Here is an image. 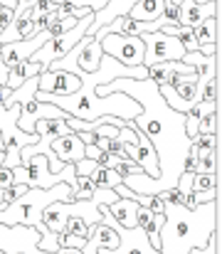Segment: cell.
Returning a JSON list of instances; mask_svg holds the SVG:
<instances>
[{"instance_id":"cell-1","label":"cell","mask_w":222,"mask_h":254,"mask_svg":"<svg viewBox=\"0 0 222 254\" xmlns=\"http://www.w3.org/2000/svg\"><path fill=\"white\" fill-rule=\"evenodd\" d=\"M96 96H109V94H126L131 96L139 106L141 114L134 119V128L144 133L155 156H158V178H148L144 173L126 175L121 183L136 192V195H160L170 188H175L178 178L183 175V163L190 151V138L185 136V116L175 114L160 96L158 84L150 79H116L111 84L96 86Z\"/></svg>"},{"instance_id":"cell-2","label":"cell","mask_w":222,"mask_h":254,"mask_svg":"<svg viewBox=\"0 0 222 254\" xmlns=\"http://www.w3.org/2000/svg\"><path fill=\"white\" fill-rule=\"evenodd\" d=\"M218 207L220 202L195 205L193 210L165 202L163 225L158 232V252L188 254L190 250H205L218 232Z\"/></svg>"},{"instance_id":"cell-3","label":"cell","mask_w":222,"mask_h":254,"mask_svg":"<svg viewBox=\"0 0 222 254\" xmlns=\"http://www.w3.org/2000/svg\"><path fill=\"white\" fill-rule=\"evenodd\" d=\"M91 17H94V12L86 15V17H81V20L74 25V30L65 32V35H57V37H50L27 62H30V64H40L42 72H45L52 62H60L62 57H67V55L74 50V45L86 35V30H89V25H91Z\"/></svg>"},{"instance_id":"cell-4","label":"cell","mask_w":222,"mask_h":254,"mask_svg":"<svg viewBox=\"0 0 222 254\" xmlns=\"http://www.w3.org/2000/svg\"><path fill=\"white\" fill-rule=\"evenodd\" d=\"M101 57H104V55H101L99 42H96L91 35H84V37L74 45V50L67 55V57H62L60 62H52L47 69H55V72H70V74H74L76 69H81V72L91 74V72L99 69ZM47 69H45V72H47Z\"/></svg>"},{"instance_id":"cell-5","label":"cell","mask_w":222,"mask_h":254,"mask_svg":"<svg viewBox=\"0 0 222 254\" xmlns=\"http://www.w3.org/2000/svg\"><path fill=\"white\" fill-rule=\"evenodd\" d=\"M101 55L116 60L124 67H144V40L124 35H94Z\"/></svg>"},{"instance_id":"cell-6","label":"cell","mask_w":222,"mask_h":254,"mask_svg":"<svg viewBox=\"0 0 222 254\" xmlns=\"http://www.w3.org/2000/svg\"><path fill=\"white\" fill-rule=\"evenodd\" d=\"M141 40H144V67H153V64H160V62H180L183 55H185L183 45L175 37L163 35L160 30L148 32Z\"/></svg>"},{"instance_id":"cell-7","label":"cell","mask_w":222,"mask_h":254,"mask_svg":"<svg viewBox=\"0 0 222 254\" xmlns=\"http://www.w3.org/2000/svg\"><path fill=\"white\" fill-rule=\"evenodd\" d=\"M99 212H101V210H99ZM101 222L116 232V237H119V247H116V250H99V254H160L158 250L150 247L146 232H144L141 227L126 230V227L116 225L114 217L106 215V212H101Z\"/></svg>"},{"instance_id":"cell-8","label":"cell","mask_w":222,"mask_h":254,"mask_svg":"<svg viewBox=\"0 0 222 254\" xmlns=\"http://www.w3.org/2000/svg\"><path fill=\"white\" fill-rule=\"evenodd\" d=\"M40 240L42 237L35 227H25V225L5 227V225H0V252L2 254H50L37 247Z\"/></svg>"},{"instance_id":"cell-9","label":"cell","mask_w":222,"mask_h":254,"mask_svg":"<svg viewBox=\"0 0 222 254\" xmlns=\"http://www.w3.org/2000/svg\"><path fill=\"white\" fill-rule=\"evenodd\" d=\"M47 40H50V35H47V30H45V32L30 37V40H17V42H10V45H0V60H2V64L7 67V72H10L12 67L27 62Z\"/></svg>"},{"instance_id":"cell-10","label":"cell","mask_w":222,"mask_h":254,"mask_svg":"<svg viewBox=\"0 0 222 254\" xmlns=\"http://www.w3.org/2000/svg\"><path fill=\"white\" fill-rule=\"evenodd\" d=\"M79 77H74L70 72H55V69H47L37 77V91L42 94H50V96H70L74 91H79Z\"/></svg>"},{"instance_id":"cell-11","label":"cell","mask_w":222,"mask_h":254,"mask_svg":"<svg viewBox=\"0 0 222 254\" xmlns=\"http://www.w3.org/2000/svg\"><path fill=\"white\" fill-rule=\"evenodd\" d=\"M136 2H141V0H109L99 12H94V17H91V25H89L86 35H91V37H94V35H96L101 27H106L109 22H114V20H119V17H126Z\"/></svg>"},{"instance_id":"cell-12","label":"cell","mask_w":222,"mask_h":254,"mask_svg":"<svg viewBox=\"0 0 222 254\" xmlns=\"http://www.w3.org/2000/svg\"><path fill=\"white\" fill-rule=\"evenodd\" d=\"M50 151L57 156V161L62 166H70V163H79L84 161V143L79 141L76 133H67V136H60L50 143Z\"/></svg>"},{"instance_id":"cell-13","label":"cell","mask_w":222,"mask_h":254,"mask_svg":"<svg viewBox=\"0 0 222 254\" xmlns=\"http://www.w3.org/2000/svg\"><path fill=\"white\" fill-rule=\"evenodd\" d=\"M193 37L198 45V52L205 57L218 55V17H208L200 25L193 27Z\"/></svg>"},{"instance_id":"cell-14","label":"cell","mask_w":222,"mask_h":254,"mask_svg":"<svg viewBox=\"0 0 222 254\" xmlns=\"http://www.w3.org/2000/svg\"><path fill=\"white\" fill-rule=\"evenodd\" d=\"M180 25L185 27H195L208 17H218V2H208V5H198L195 0H183L180 5Z\"/></svg>"},{"instance_id":"cell-15","label":"cell","mask_w":222,"mask_h":254,"mask_svg":"<svg viewBox=\"0 0 222 254\" xmlns=\"http://www.w3.org/2000/svg\"><path fill=\"white\" fill-rule=\"evenodd\" d=\"M139 202L136 200H116V202H111V205H101L99 210L101 212H106V215H111L114 217V222L116 225H121V227H126V230H134L136 227V212H139Z\"/></svg>"},{"instance_id":"cell-16","label":"cell","mask_w":222,"mask_h":254,"mask_svg":"<svg viewBox=\"0 0 222 254\" xmlns=\"http://www.w3.org/2000/svg\"><path fill=\"white\" fill-rule=\"evenodd\" d=\"M119 247V237L111 227H106L104 222H99L91 232V237L86 240V245L81 247V254H99V250H116Z\"/></svg>"},{"instance_id":"cell-17","label":"cell","mask_w":222,"mask_h":254,"mask_svg":"<svg viewBox=\"0 0 222 254\" xmlns=\"http://www.w3.org/2000/svg\"><path fill=\"white\" fill-rule=\"evenodd\" d=\"M163 10H165V0H141L131 7L126 17L136 22H155L163 17Z\"/></svg>"},{"instance_id":"cell-18","label":"cell","mask_w":222,"mask_h":254,"mask_svg":"<svg viewBox=\"0 0 222 254\" xmlns=\"http://www.w3.org/2000/svg\"><path fill=\"white\" fill-rule=\"evenodd\" d=\"M37 74H42V67L40 64H30V62H22V64H17V67H12L10 72H7V89L10 91H15L17 86H22L27 79H32V77H37Z\"/></svg>"},{"instance_id":"cell-19","label":"cell","mask_w":222,"mask_h":254,"mask_svg":"<svg viewBox=\"0 0 222 254\" xmlns=\"http://www.w3.org/2000/svg\"><path fill=\"white\" fill-rule=\"evenodd\" d=\"M89 183H91L94 188H101V190H114L116 185H121V175L109 168L96 166V168L91 170V175H89Z\"/></svg>"},{"instance_id":"cell-20","label":"cell","mask_w":222,"mask_h":254,"mask_svg":"<svg viewBox=\"0 0 222 254\" xmlns=\"http://www.w3.org/2000/svg\"><path fill=\"white\" fill-rule=\"evenodd\" d=\"M203 190H218V175L195 173V175H193V192H203ZM193 192H190V195H193Z\"/></svg>"},{"instance_id":"cell-21","label":"cell","mask_w":222,"mask_h":254,"mask_svg":"<svg viewBox=\"0 0 222 254\" xmlns=\"http://www.w3.org/2000/svg\"><path fill=\"white\" fill-rule=\"evenodd\" d=\"M79 20H74L72 15L70 17H57L50 27H47V35L50 37H57V35H65V32H70V30H74V25H76Z\"/></svg>"},{"instance_id":"cell-22","label":"cell","mask_w":222,"mask_h":254,"mask_svg":"<svg viewBox=\"0 0 222 254\" xmlns=\"http://www.w3.org/2000/svg\"><path fill=\"white\" fill-rule=\"evenodd\" d=\"M163 20H165V27H178L180 25V7L173 5V2H165Z\"/></svg>"},{"instance_id":"cell-23","label":"cell","mask_w":222,"mask_h":254,"mask_svg":"<svg viewBox=\"0 0 222 254\" xmlns=\"http://www.w3.org/2000/svg\"><path fill=\"white\" fill-rule=\"evenodd\" d=\"M195 205H208V202H220V195L218 190H203V192H193L190 195Z\"/></svg>"},{"instance_id":"cell-24","label":"cell","mask_w":222,"mask_h":254,"mask_svg":"<svg viewBox=\"0 0 222 254\" xmlns=\"http://www.w3.org/2000/svg\"><path fill=\"white\" fill-rule=\"evenodd\" d=\"M96 166H99L96 161H89V158H84V161L74 163V175H76V178H89V175H91V170L96 168Z\"/></svg>"},{"instance_id":"cell-25","label":"cell","mask_w":222,"mask_h":254,"mask_svg":"<svg viewBox=\"0 0 222 254\" xmlns=\"http://www.w3.org/2000/svg\"><path fill=\"white\" fill-rule=\"evenodd\" d=\"M15 22V15H12V10L10 7H0V35L10 27Z\"/></svg>"},{"instance_id":"cell-26","label":"cell","mask_w":222,"mask_h":254,"mask_svg":"<svg viewBox=\"0 0 222 254\" xmlns=\"http://www.w3.org/2000/svg\"><path fill=\"white\" fill-rule=\"evenodd\" d=\"M37 5V0H17V5H15V10H12V15H15V20L17 17H22V12H27L30 7H35Z\"/></svg>"},{"instance_id":"cell-27","label":"cell","mask_w":222,"mask_h":254,"mask_svg":"<svg viewBox=\"0 0 222 254\" xmlns=\"http://www.w3.org/2000/svg\"><path fill=\"white\" fill-rule=\"evenodd\" d=\"M188 254H218V232L213 235V240H210V245L205 250H190Z\"/></svg>"},{"instance_id":"cell-28","label":"cell","mask_w":222,"mask_h":254,"mask_svg":"<svg viewBox=\"0 0 222 254\" xmlns=\"http://www.w3.org/2000/svg\"><path fill=\"white\" fill-rule=\"evenodd\" d=\"M15 180H12V170L0 168V188H10Z\"/></svg>"},{"instance_id":"cell-29","label":"cell","mask_w":222,"mask_h":254,"mask_svg":"<svg viewBox=\"0 0 222 254\" xmlns=\"http://www.w3.org/2000/svg\"><path fill=\"white\" fill-rule=\"evenodd\" d=\"M163 207H165V202L155 195V197L150 200V207H148V210H150V212H155V215H163Z\"/></svg>"},{"instance_id":"cell-30","label":"cell","mask_w":222,"mask_h":254,"mask_svg":"<svg viewBox=\"0 0 222 254\" xmlns=\"http://www.w3.org/2000/svg\"><path fill=\"white\" fill-rule=\"evenodd\" d=\"M15 5H17V0H0V7H10V10H15Z\"/></svg>"},{"instance_id":"cell-31","label":"cell","mask_w":222,"mask_h":254,"mask_svg":"<svg viewBox=\"0 0 222 254\" xmlns=\"http://www.w3.org/2000/svg\"><path fill=\"white\" fill-rule=\"evenodd\" d=\"M50 2H52V5H55V7H60V5H65V2H67V0H50Z\"/></svg>"},{"instance_id":"cell-32","label":"cell","mask_w":222,"mask_h":254,"mask_svg":"<svg viewBox=\"0 0 222 254\" xmlns=\"http://www.w3.org/2000/svg\"><path fill=\"white\" fill-rule=\"evenodd\" d=\"M198 5H208V2H218V0H195Z\"/></svg>"},{"instance_id":"cell-33","label":"cell","mask_w":222,"mask_h":254,"mask_svg":"<svg viewBox=\"0 0 222 254\" xmlns=\"http://www.w3.org/2000/svg\"><path fill=\"white\" fill-rule=\"evenodd\" d=\"M2 161H5V151H0V168H2Z\"/></svg>"},{"instance_id":"cell-34","label":"cell","mask_w":222,"mask_h":254,"mask_svg":"<svg viewBox=\"0 0 222 254\" xmlns=\"http://www.w3.org/2000/svg\"><path fill=\"white\" fill-rule=\"evenodd\" d=\"M170 2H173V5H180V2H183V0H170Z\"/></svg>"},{"instance_id":"cell-35","label":"cell","mask_w":222,"mask_h":254,"mask_svg":"<svg viewBox=\"0 0 222 254\" xmlns=\"http://www.w3.org/2000/svg\"><path fill=\"white\" fill-rule=\"evenodd\" d=\"M0 151H2V138H0Z\"/></svg>"}]
</instances>
